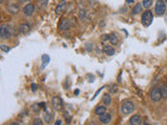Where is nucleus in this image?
Here are the masks:
<instances>
[{
  "label": "nucleus",
  "mask_w": 167,
  "mask_h": 125,
  "mask_svg": "<svg viewBox=\"0 0 167 125\" xmlns=\"http://www.w3.org/2000/svg\"><path fill=\"white\" fill-rule=\"evenodd\" d=\"M12 32H13V29H12L11 24H2L0 26V38L2 40H7V39L11 38Z\"/></svg>",
  "instance_id": "obj_1"
},
{
  "label": "nucleus",
  "mask_w": 167,
  "mask_h": 125,
  "mask_svg": "<svg viewBox=\"0 0 167 125\" xmlns=\"http://www.w3.org/2000/svg\"><path fill=\"white\" fill-rule=\"evenodd\" d=\"M135 110V105L131 100H125L122 102L121 104V113L123 115H130L132 113H134Z\"/></svg>",
  "instance_id": "obj_2"
},
{
  "label": "nucleus",
  "mask_w": 167,
  "mask_h": 125,
  "mask_svg": "<svg viewBox=\"0 0 167 125\" xmlns=\"http://www.w3.org/2000/svg\"><path fill=\"white\" fill-rule=\"evenodd\" d=\"M152 19H154V15H152V12L150 11V10H146V11L142 14L141 22L144 26H149L152 22Z\"/></svg>",
  "instance_id": "obj_3"
},
{
  "label": "nucleus",
  "mask_w": 167,
  "mask_h": 125,
  "mask_svg": "<svg viewBox=\"0 0 167 125\" xmlns=\"http://www.w3.org/2000/svg\"><path fill=\"white\" fill-rule=\"evenodd\" d=\"M149 97L154 102L161 101V99L163 98V96H162V93H161L160 88H158V87L152 88V91H150V93H149Z\"/></svg>",
  "instance_id": "obj_4"
},
{
  "label": "nucleus",
  "mask_w": 167,
  "mask_h": 125,
  "mask_svg": "<svg viewBox=\"0 0 167 125\" xmlns=\"http://www.w3.org/2000/svg\"><path fill=\"white\" fill-rule=\"evenodd\" d=\"M155 11H156L157 16L159 17H162L165 13H166V4L163 0H158L156 3V7H155Z\"/></svg>",
  "instance_id": "obj_5"
},
{
  "label": "nucleus",
  "mask_w": 167,
  "mask_h": 125,
  "mask_svg": "<svg viewBox=\"0 0 167 125\" xmlns=\"http://www.w3.org/2000/svg\"><path fill=\"white\" fill-rule=\"evenodd\" d=\"M52 107H53L54 110H56V112H61V110H63L64 102H63L62 98L59 97V96H54V97L52 98Z\"/></svg>",
  "instance_id": "obj_6"
},
{
  "label": "nucleus",
  "mask_w": 167,
  "mask_h": 125,
  "mask_svg": "<svg viewBox=\"0 0 167 125\" xmlns=\"http://www.w3.org/2000/svg\"><path fill=\"white\" fill-rule=\"evenodd\" d=\"M34 11H36V7L32 3H28L23 7V14L26 17H31L34 14Z\"/></svg>",
  "instance_id": "obj_7"
},
{
  "label": "nucleus",
  "mask_w": 167,
  "mask_h": 125,
  "mask_svg": "<svg viewBox=\"0 0 167 125\" xmlns=\"http://www.w3.org/2000/svg\"><path fill=\"white\" fill-rule=\"evenodd\" d=\"M7 12L12 15H16V14L19 13L20 11V5L18 3H11V4L7 5Z\"/></svg>",
  "instance_id": "obj_8"
},
{
  "label": "nucleus",
  "mask_w": 167,
  "mask_h": 125,
  "mask_svg": "<svg viewBox=\"0 0 167 125\" xmlns=\"http://www.w3.org/2000/svg\"><path fill=\"white\" fill-rule=\"evenodd\" d=\"M111 120H112V116L107 112L99 116V121H100L103 124H109V123L111 122Z\"/></svg>",
  "instance_id": "obj_9"
},
{
  "label": "nucleus",
  "mask_w": 167,
  "mask_h": 125,
  "mask_svg": "<svg viewBox=\"0 0 167 125\" xmlns=\"http://www.w3.org/2000/svg\"><path fill=\"white\" fill-rule=\"evenodd\" d=\"M66 5H67L66 0H62L58 4V7H56V14H58V15L59 14H62L65 11V9H66Z\"/></svg>",
  "instance_id": "obj_10"
},
{
  "label": "nucleus",
  "mask_w": 167,
  "mask_h": 125,
  "mask_svg": "<svg viewBox=\"0 0 167 125\" xmlns=\"http://www.w3.org/2000/svg\"><path fill=\"white\" fill-rule=\"evenodd\" d=\"M129 123H130V124H132V125H139V124H141V123H142V118L139 116V115H135V116L131 117Z\"/></svg>",
  "instance_id": "obj_11"
},
{
  "label": "nucleus",
  "mask_w": 167,
  "mask_h": 125,
  "mask_svg": "<svg viewBox=\"0 0 167 125\" xmlns=\"http://www.w3.org/2000/svg\"><path fill=\"white\" fill-rule=\"evenodd\" d=\"M69 28V21L67 19H62L59 24V30L61 31H64V30H67Z\"/></svg>",
  "instance_id": "obj_12"
},
{
  "label": "nucleus",
  "mask_w": 167,
  "mask_h": 125,
  "mask_svg": "<svg viewBox=\"0 0 167 125\" xmlns=\"http://www.w3.org/2000/svg\"><path fill=\"white\" fill-rule=\"evenodd\" d=\"M107 112V107H105V105H98L95 107L94 110V114L97 115V116H100V115L105 114V113Z\"/></svg>",
  "instance_id": "obj_13"
},
{
  "label": "nucleus",
  "mask_w": 167,
  "mask_h": 125,
  "mask_svg": "<svg viewBox=\"0 0 167 125\" xmlns=\"http://www.w3.org/2000/svg\"><path fill=\"white\" fill-rule=\"evenodd\" d=\"M30 30V26L28 23H22L21 25L19 26V31L21 32V34H27V32H29Z\"/></svg>",
  "instance_id": "obj_14"
},
{
  "label": "nucleus",
  "mask_w": 167,
  "mask_h": 125,
  "mask_svg": "<svg viewBox=\"0 0 167 125\" xmlns=\"http://www.w3.org/2000/svg\"><path fill=\"white\" fill-rule=\"evenodd\" d=\"M103 52H105V54L109 55V56H112V55L115 54V49H114L112 46L107 45V46L103 47Z\"/></svg>",
  "instance_id": "obj_15"
},
{
  "label": "nucleus",
  "mask_w": 167,
  "mask_h": 125,
  "mask_svg": "<svg viewBox=\"0 0 167 125\" xmlns=\"http://www.w3.org/2000/svg\"><path fill=\"white\" fill-rule=\"evenodd\" d=\"M143 4L142 3H137V4L134 7V9H133V15H138V14H140V13H142V11H143Z\"/></svg>",
  "instance_id": "obj_16"
},
{
  "label": "nucleus",
  "mask_w": 167,
  "mask_h": 125,
  "mask_svg": "<svg viewBox=\"0 0 167 125\" xmlns=\"http://www.w3.org/2000/svg\"><path fill=\"white\" fill-rule=\"evenodd\" d=\"M109 41H110V43H111L112 45H117L118 42H119L117 34H114V32H112V34H109Z\"/></svg>",
  "instance_id": "obj_17"
},
{
  "label": "nucleus",
  "mask_w": 167,
  "mask_h": 125,
  "mask_svg": "<svg viewBox=\"0 0 167 125\" xmlns=\"http://www.w3.org/2000/svg\"><path fill=\"white\" fill-rule=\"evenodd\" d=\"M103 103L105 104V106H109L110 104L112 103V97L110 94H105L103 97Z\"/></svg>",
  "instance_id": "obj_18"
},
{
  "label": "nucleus",
  "mask_w": 167,
  "mask_h": 125,
  "mask_svg": "<svg viewBox=\"0 0 167 125\" xmlns=\"http://www.w3.org/2000/svg\"><path fill=\"white\" fill-rule=\"evenodd\" d=\"M161 93H162L163 98H167V83H163L160 87Z\"/></svg>",
  "instance_id": "obj_19"
},
{
  "label": "nucleus",
  "mask_w": 167,
  "mask_h": 125,
  "mask_svg": "<svg viewBox=\"0 0 167 125\" xmlns=\"http://www.w3.org/2000/svg\"><path fill=\"white\" fill-rule=\"evenodd\" d=\"M50 61V57L47 54H43L42 55V63H43V68H45L48 65V63Z\"/></svg>",
  "instance_id": "obj_20"
},
{
  "label": "nucleus",
  "mask_w": 167,
  "mask_h": 125,
  "mask_svg": "<svg viewBox=\"0 0 167 125\" xmlns=\"http://www.w3.org/2000/svg\"><path fill=\"white\" fill-rule=\"evenodd\" d=\"M51 119H52V115L45 110V113H44V121H45L46 123H50Z\"/></svg>",
  "instance_id": "obj_21"
},
{
  "label": "nucleus",
  "mask_w": 167,
  "mask_h": 125,
  "mask_svg": "<svg viewBox=\"0 0 167 125\" xmlns=\"http://www.w3.org/2000/svg\"><path fill=\"white\" fill-rule=\"evenodd\" d=\"M142 4H143L144 9L149 10V7L152 5V0H143V2H142Z\"/></svg>",
  "instance_id": "obj_22"
},
{
  "label": "nucleus",
  "mask_w": 167,
  "mask_h": 125,
  "mask_svg": "<svg viewBox=\"0 0 167 125\" xmlns=\"http://www.w3.org/2000/svg\"><path fill=\"white\" fill-rule=\"evenodd\" d=\"M34 125H42L43 124V121H42V119H40V118H36L34 120Z\"/></svg>",
  "instance_id": "obj_23"
},
{
  "label": "nucleus",
  "mask_w": 167,
  "mask_h": 125,
  "mask_svg": "<svg viewBox=\"0 0 167 125\" xmlns=\"http://www.w3.org/2000/svg\"><path fill=\"white\" fill-rule=\"evenodd\" d=\"M0 48H1V50L3 51V52H9L10 51V47L7 46V45H1V46H0Z\"/></svg>",
  "instance_id": "obj_24"
},
{
  "label": "nucleus",
  "mask_w": 167,
  "mask_h": 125,
  "mask_svg": "<svg viewBox=\"0 0 167 125\" xmlns=\"http://www.w3.org/2000/svg\"><path fill=\"white\" fill-rule=\"evenodd\" d=\"M47 2H48V0H42V1L39 3V4H40V7H45Z\"/></svg>",
  "instance_id": "obj_25"
},
{
  "label": "nucleus",
  "mask_w": 167,
  "mask_h": 125,
  "mask_svg": "<svg viewBox=\"0 0 167 125\" xmlns=\"http://www.w3.org/2000/svg\"><path fill=\"white\" fill-rule=\"evenodd\" d=\"M37 89H38V86H37L36 83H32V85H31V91L32 92H36Z\"/></svg>",
  "instance_id": "obj_26"
},
{
  "label": "nucleus",
  "mask_w": 167,
  "mask_h": 125,
  "mask_svg": "<svg viewBox=\"0 0 167 125\" xmlns=\"http://www.w3.org/2000/svg\"><path fill=\"white\" fill-rule=\"evenodd\" d=\"M91 46H93V44H92V45H91V44H87V47H86L87 50L90 51V50H91Z\"/></svg>",
  "instance_id": "obj_27"
},
{
  "label": "nucleus",
  "mask_w": 167,
  "mask_h": 125,
  "mask_svg": "<svg viewBox=\"0 0 167 125\" xmlns=\"http://www.w3.org/2000/svg\"><path fill=\"white\" fill-rule=\"evenodd\" d=\"M134 2H135V0H127V4H131V3H134Z\"/></svg>",
  "instance_id": "obj_28"
},
{
  "label": "nucleus",
  "mask_w": 167,
  "mask_h": 125,
  "mask_svg": "<svg viewBox=\"0 0 167 125\" xmlns=\"http://www.w3.org/2000/svg\"><path fill=\"white\" fill-rule=\"evenodd\" d=\"M62 120H58V121H56V125H61L62 124Z\"/></svg>",
  "instance_id": "obj_29"
},
{
  "label": "nucleus",
  "mask_w": 167,
  "mask_h": 125,
  "mask_svg": "<svg viewBox=\"0 0 167 125\" xmlns=\"http://www.w3.org/2000/svg\"><path fill=\"white\" fill-rule=\"evenodd\" d=\"M20 2H26V1H29V0H18Z\"/></svg>",
  "instance_id": "obj_30"
},
{
  "label": "nucleus",
  "mask_w": 167,
  "mask_h": 125,
  "mask_svg": "<svg viewBox=\"0 0 167 125\" xmlns=\"http://www.w3.org/2000/svg\"><path fill=\"white\" fill-rule=\"evenodd\" d=\"M78 93H79V91H78V90H76V91L74 92V94H76V95H77V94H78Z\"/></svg>",
  "instance_id": "obj_31"
},
{
  "label": "nucleus",
  "mask_w": 167,
  "mask_h": 125,
  "mask_svg": "<svg viewBox=\"0 0 167 125\" xmlns=\"http://www.w3.org/2000/svg\"><path fill=\"white\" fill-rule=\"evenodd\" d=\"M0 1H1V3H3V1H4V0H0Z\"/></svg>",
  "instance_id": "obj_32"
},
{
  "label": "nucleus",
  "mask_w": 167,
  "mask_h": 125,
  "mask_svg": "<svg viewBox=\"0 0 167 125\" xmlns=\"http://www.w3.org/2000/svg\"><path fill=\"white\" fill-rule=\"evenodd\" d=\"M165 20H166V22H167V15H166V18H165Z\"/></svg>",
  "instance_id": "obj_33"
},
{
  "label": "nucleus",
  "mask_w": 167,
  "mask_h": 125,
  "mask_svg": "<svg viewBox=\"0 0 167 125\" xmlns=\"http://www.w3.org/2000/svg\"><path fill=\"white\" fill-rule=\"evenodd\" d=\"M166 2H167V0H166Z\"/></svg>",
  "instance_id": "obj_34"
}]
</instances>
